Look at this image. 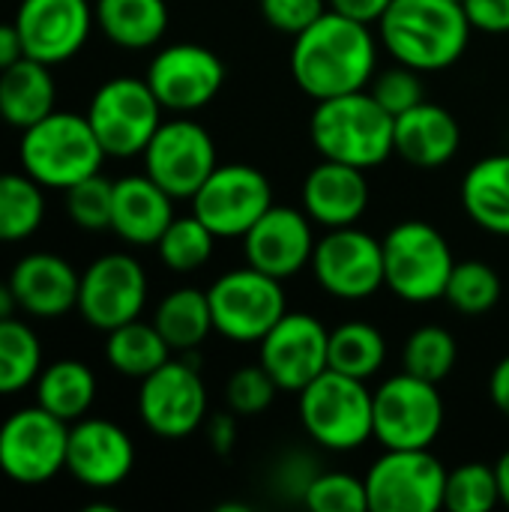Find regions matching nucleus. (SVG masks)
Wrapping results in <instances>:
<instances>
[{
  "label": "nucleus",
  "mask_w": 509,
  "mask_h": 512,
  "mask_svg": "<svg viewBox=\"0 0 509 512\" xmlns=\"http://www.w3.org/2000/svg\"><path fill=\"white\" fill-rule=\"evenodd\" d=\"M147 303V273L126 252H108L96 258L78 285V312L93 330H114L141 318Z\"/></svg>",
  "instance_id": "nucleus-18"
},
{
  "label": "nucleus",
  "mask_w": 509,
  "mask_h": 512,
  "mask_svg": "<svg viewBox=\"0 0 509 512\" xmlns=\"http://www.w3.org/2000/svg\"><path fill=\"white\" fill-rule=\"evenodd\" d=\"M93 15L105 39L129 51L153 48L171 21L165 0H96Z\"/></svg>",
  "instance_id": "nucleus-28"
},
{
  "label": "nucleus",
  "mask_w": 509,
  "mask_h": 512,
  "mask_svg": "<svg viewBox=\"0 0 509 512\" xmlns=\"http://www.w3.org/2000/svg\"><path fill=\"white\" fill-rule=\"evenodd\" d=\"M474 30L509 33V0H462Z\"/></svg>",
  "instance_id": "nucleus-44"
},
{
  "label": "nucleus",
  "mask_w": 509,
  "mask_h": 512,
  "mask_svg": "<svg viewBox=\"0 0 509 512\" xmlns=\"http://www.w3.org/2000/svg\"><path fill=\"white\" fill-rule=\"evenodd\" d=\"M384 285L405 303L423 306L444 300L447 279L456 267L447 237L423 222L405 219L393 225L384 240Z\"/></svg>",
  "instance_id": "nucleus-5"
},
{
  "label": "nucleus",
  "mask_w": 509,
  "mask_h": 512,
  "mask_svg": "<svg viewBox=\"0 0 509 512\" xmlns=\"http://www.w3.org/2000/svg\"><path fill=\"white\" fill-rule=\"evenodd\" d=\"M57 102V87L51 78V66L33 57H21L18 63L0 72V120L12 129H27L48 117Z\"/></svg>",
  "instance_id": "nucleus-26"
},
{
  "label": "nucleus",
  "mask_w": 509,
  "mask_h": 512,
  "mask_svg": "<svg viewBox=\"0 0 509 512\" xmlns=\"http://www.w3.org/2000/svg\"><path fill=\"white\" fill-rule=\"evenodd\" d=\"M393 0H327V6L333 12H342L348 18H357L363 24H372V21H381V15L387 12Z\"/></svg>",
  "instance_id": "nucleus-47"
},
{
  "label": "nucleus",
  "mask_w": 509,
  "mask_h": 512,
  "mask_svg": "<svg viewBox=\"0 0 509 512\" xmlns=\"http://www.w3.org/2000/svg\"><path fill=\"white\" fill-rule=\"evenodd\" d=\"M489 396L495 402V408L509 420V354L504 360H498V366L492 369L489 378Z\"/></svg>",
  "instance_id": "nucleus-49"
},
{
  "label": "nucleus",
  "mask_w": 509,
  "mask_h": 512,
  "mask_svg": "<svg viewBox=\"0 0 509 512\" xmlns=\"http://www.w3.org/2000/svg\"><path fill=\"white\" fill-rule=\"evenodd\" d=\"M297 396L300 423L318 447L351 453L372 438V390L366 381L327 369Z\"/></svg>",
  "instance_id": "nucleus-6"
},
{
  "label": "nucleus",
  "mask_w": 509,
  "mask_h": 512,
  "mask_svg": "<svg viewBox=\"0 0 509 512\" xmlns=\"http://www.w3.org/2000/svg\"><path fill=\"white\" fill-rule=\"evenodd\" d=\"M327 0H261V15L279 33L297 36L327 12Z\"/></svg>",
  "instance_id": "nucleus-43"
},
{
  "label": "nucleus",
  "mask_w": 509,
  "mask_h": 512,
  "mask_svg": "<svg viewBox=\"0 0 509 512\" xmlns=\"http://www.w3.org/2000/svg\"><path fill=\"white\" fill-rule=\"evenodd\" d=\"M315 474H318V468H312V459H306L303 453H294V456L282 465V471H279V489H282L285 495H294V498L303 501L306 486L312 483Z\"/></svg>",
  "instance_id": "nucleus-45"
},
{
  "label": "nucleus",
  "mask_w": 509,
  "mask_h": 512,
  "mask_svg": "<svg viewBox=\"0 0 509 512\" xmlns=\"http://www.w3.org/2000/svg\"><path fill=\"white\" fill-rule=\"evenodd\" d=\"M363 483L372 512H435L444 507L447 468L432 450H384Z\"/></svg>",
  "instance_id": "nucleus-13"
},
{
  "label": "nucleus",
  "mask_w": 509,
  "mask_h": 512,
  "mask_svg": "<svg viewBox=\"0 0 509 512\" xmlns=\"http://www.w3.org/2000/svg\"><path fill=\"white\" fill-rule=\"evenodd\" d=\"M6 282L18 309L33 318H60L78 306L81 273L54 252H30L18 258Z\"/></svg>",
  "instance_id": "nucleus-22"
},
{
  "label": "nucleus",
  "mask_w": 509,
  "mask_h": 512,
  "mask_svg": "<svg viewBox=\"0 0 509 512\" xmlns=\"http://www.w3.org/2000/svg\"><path fill=\"white\" fill-rule=\"evenodd\" d=\"M174 219V198L147 174L114 180L111 231L132 246H156Z\"/></svg>",
  "instance_id": "nucleus-25"
},
{
  "label": "nucleus",
  "mask_w": 509,
  "mask_h": 512,
  "mask_svg": "<svg viewBox=\"0 0 509 512\" xmlns=\"http://www.w3.org/2000/svg\"><path fill=\"white\" fill-rule=\"evenodd\" d=\"M459 3H462V0H459Z\"/></svg>",
  "instance_id": "nucleus-53"
},
{
  "label": "nucleus",
  "mask_w": 509,
  "mask_h": 512,
  "mask_svg": "<svg viewBox=\"0 0 509 512\" xmlns=\"http://www.w3.org/2000/svg\"><path fill=\"white\" fill-rule=\"evenodd\" d=\"M135 468V444L111 420L81 417L69 423L66 471L87 489H114Z\"/></svg>",
  "instance_id": "nucleus-21"
},
{
  "label": "nucleus",
  "mask_w": 509,
  "mask_h": 512,
  "mask_svg": "<svg viewBox=\"0 0 509 512\" xmlns=\"http://www.w3.org/2000/svg\"><path fill=\"white\" fill-rule=\"evenodd\" d=\"M393 123L369 90H354L315 102L309 135L324 159L369 171L393 156Z\"/></svg>",
  "instance_id": "nucleus-3"
},
{
  "label": "nucleus",
  "mask_w": 509,
  "mask_h": 512,
  "mask_svg": "<svg viewBox=\"0 0 509 512\" xmlns=\"http://www.w3.org/2000/svg\"><path fill=\"white\" fill-rule=\"evenodd\" d=\"M309 267L315 282L336 300H369L384 288V246L357 225L327 228Z\"/></svg>",
  "instance_id": "nucleus-14"
},
{
  "label": "nucleus",
  "mask_w": 509,
  "mask_h": 512,
  "mask_svg": "<svg viewBox=\"0 0 509 512\" xmlns=\"http://www.w3.org/2000/svg\"><path fill=\"white\" fill-rule=\"evenodd\" d=\"M141 423L168 441L189 438L207 420V387L189 360H168L141 381Z\"/></svg>",
  "instance_id": "nucleus-16"
},
{
  "label": "nucleus",
  "mask_w": 509,
  "mask_h": 512,
  "mask_svg": "<svg viewBox=\"0 0 509 512\" xmlns=\"http://www.w3.org/2000/svg\"><path fill=\"white\" fill-rule=\"evenodd\" d=\"M153 324L171 351H192L213 333V312L210 297L201 288H174L168 291L156 312Z\"/></svg>",
  "instance_id": "nucleus-31"
},
{
  "label": "nucleus",
  "mask_w": 509,
  "mask_h": 512,
  "mask_svg": "<svg viewBox=\"0 0 509 512\" xmlns=\"http://www.w3.org/2000/svg\"><path fill=\"white\" fill-rule=\"evenodd\" d=\"M303 504L312 512H363L369 510L366 483L342 471H318L306 486Z\"/></svg>",
  "instance_id": "nucleus-40"
},
{
  "label": "nucleus",
  "mask_w": 509,
  "mask_h": 512,
  "mask_svg": "<svg viewBox=\"0 0 509 512\" xmlns=\"http://www.w3.org/2000/svg\"><path fill=\"white\" fill-rule=\"evenodd\" d=\"M258 363L282 393H300L330 369V330L309 312H285L258 342Z\"/></svg>",
  "instance_id": "nucleus-15"
},
{
  "label": "nucleus",
  "mask_w": 509,
  "mask_h": 512,
  "mask_svg": "<svg viewBox=\"0 0 509 512\" xmlns=\"http://www.w3.org/2000/svg\"><path fill=\"white\" fill-rule=\"evenodd\" d=\"M45 222V186L24 171H0V243H21Z\"/></svg>",
  "instance_id": "nucleus-32"
},
{
  "label": "nucleus",
  "mask_w": 509,
  "mask_h": 512,
  "mask_svg": "<svg viewBox=\"0 0 509 512\" xmlns=\"http://www.w3.org/2000/svg\"><path fill=\"white\" fill-rule=\"evenodd\" d=\"M18 159L21 171L39 186L66 192L78 180L99 174L108 153L102 150L87 114L54 108L39 123L21 129Z\"/></svg>",
  "instance_id": "nucleus-4"
},
{
  "label": "nucleus",
  "mask_w": 509,
  "mask_h": 512,
  "mask_svg": "<svg viewBox=\"0 0 509 512\" xmlns=\"http://www.w3.org/2000/svg\"><path fill=\"white\" fill-rule=\"evenodd\" d=\"M501 504L495 465L465 462L456 471H447L444 483V510L450 512H492Z\"/></svg>",
  "instance_id": "nucleus-38"
},
{
  "label": "nucleus",
  "mask_w": 509,
  "mask_h": 512,
  "mask_svg": "<svg viewBox=\"0 0 509 512\" xmlns=\"http://www.w3.org/2000/svg\"><path fill=\"white\" fill-rule=\"evenodd\" d=\"M462 147L459 120L435 102H417L393 123V153L417 168H441Z\"/></svg>",
  "instance_id": "nucleus-24"
},
{
  "label": "nucleus",
  "mask_w": 509,
  "mask_h": 512,
  "mask_svg": "<svg viewBox=\"0 0 509 512\" xmlns=\"http://www.w3.org/2000/svg\"><path fill=\"white\" fill-rule=\"evenodd\" d=\"M141 156L144 174L156 180L174 201L192 198L219 165L210 132L189 114L162 120Z\"/></svg>",
  "instance_id": "nucleus-11"
},
{
  "label": "nucleus",
  "mask_w": 509,
  "mask_h": 512,
  "mask_svg": "<svg viewBox=\"0 0 509 512\" xmlns=\"http://www.w3.org/2000/svg\"><path fill=\"white\" fill-rule=\"evenodd\" d=\"M456 360H459V345L453 333L435 324L414 330L402 345V369L432 384H441L456 369Z\"/></svg>",
  "instance_id": "nucleus-37"
},
{
  "label": "nucleus",
  "mask_w": 509,
  "mask_h": 512,
  "mask_svg": "<svg viewBox=\"0 0 509 512\" xmlns=\"http://www.w3.org/2000/svg\"><path fill=\"white\" fill-rule=\"evenodd\" d=\"M69 423L42 405L18 408L0 426V471L21 486H42L66 471Z\"/></svg>",
  "instance_id": "nucleus-10"
},
{
  "label": "nucleus",
  "mask_w": 509,
  "mask_h": 512,
  "mask_svg": "<svg viewBox=\"0 0 509 512\" xmlns=\"http://www.w3.org/2000/svg\"><path fill=\"white\" fill-rule=\"evenodd\" d=\"M273 207V186L264 171L252 165H216L213 174L192 195V213L219 237H240Z\"/></svg>",
  "instance_id": "nucleus-12"
},
{
  "label": "nucleus",
  "mask_w": 509,
  "mask_h": 512,
  "mask_svg": "<svg viewBox=\"0 0 509 512\" xmlns=\"http://www.w3.org/2000/svg\"><path fill=\"white\" fill-rule=\"evenodd\" d=\"M387 360V339L369 321H348L330 330V369L369 381Z\"/></svg>",
  "instance_id": "nucleus-33"
},
{
  "label": "nucleus",
  "mask_w": 509,
  "mask_h": 512,
  "mask_svg": "<svg viewBox=\"0 0 509 512\" xmlns=\"http://www.w3.org/2000/svg\"><path fill=\"white\" fill-rule=\"evenodd\" d=\"M33 390L36 405H42L63 423H75L87 417L96 402V375L81 360H54L51 366H42Z\"/></svg>",
  "instance_id": "nucleus-29"
},
{
  "label": "nucleus",
  "mask_w": 509,
  "mask_h": 512,
  "mask_svg": "<svg viewBox=\"0 0 509 512\" xmlns=\"http://www.w3.org/2000/svg\"><path fill=\"white\" fill-rule=\"evenodd\" d=\"M105 360L117 375L144 381L147 375H153L159 366H165L171 360V345L162 339V333L156 330L153 321L147 324V321L135 318L129 324L108 330Z\"/></svg>",
  "instance_id": "nucleus-30"
},
{
  "label": "nucleus",
  "mask_w": 509,
  "mask_h": 512,
  "mask_svg": "<svg viewBox=\"0 0 509 512\" xmlns=\"http://www.w3.org/2000/svg\"><path fill=\"white\" fill-rule=\"evenodd\" d=\"M24 54V45H21V33L15 27V21H0V72L12 63H18Z\"/></svg>",
  "instance_id": "nucleus-48"
},
{
  "label": "nucleus",
  "mask_w": 509,
  "mask_h": 512,
  "mask_svg": "<svg viewBox=\"0 0 509 512\" xmlns=\"http://www.w3.org/2000/svg\"><path fill=\"white\" fill-rule=\"evenodd\" d=\"M378 42L369 24L327 9L291 45V75L315 102L366 90L375 78Z\"/></svg>",
  "instance_id": "nucleus-1"
},
{
  "label": "nucleus",
  "mask_w": 509,
  "mask_h": 512,
  "mask_svg": "<svg viewBox=\"0 0 509 512\" xmlns=\"http://www.w3.org/2000/svg\"><path fill=\"white\" fill-rule=\"evenodd\" d=\"M162 111L165 108L159 105L147 78L117 75L96 87L87 105V120L108 156L132 159L150 144L162 123Z\"/></svg>",
  "instance_id": "nucleus-8"
},
{
  "label": "nucleus",
  "mask_w": 509,
  "mask_h": 512,
  "mask_svg": "<svg viewBox=\"0 0 509 512\" xmlns=\"http://www.w3.org/2000/svg\"><path fill=\"white\" fill-rule=\"evenodd\" d=\"M207 441H210V450L219 453V456H228L237 444V414L228 408L225 414H213L207 420Z\"/></svg>",
  "instance_id": "nucleus-46"
},
{
  "label": "nucleus",
  "mask_w": 509,
  "mask_h": 512,
  "mask_svg": "<svg viewBox=\"0 0 509 512\" xmlns=\"http://www.w3.org/2000/svg\"><path fill=\"white\" fill-rule=\"evenodd\" d=\"M42 372V342L30 324L0 321V396L21 393L36 384Z\"/></svg>",
  "instance_id": "nucleus-34"
},
{
  "label": "nucleus",
  "mask_w": 509,
  "mask_h": 512,
  "mask_svg": "<svg viewBox=\"0 0 509 512\" xmlns=\"http://www.w3.org/2000/svg\"><path fill=\"white\" fill-rule=\"evenodd\" d=\"M15 27L27 57L57 66L87 45L96 15L90 0H21Z\"/></svg>",
  "instance_id": "nucleus-19"
},
{
  "label": "nucleus",
  "mask_w": 509,
  "mask_h": 512,
  "mask_svg": "<svg viewBox=\"0 0 509 512\" xmlns=\"http://www.w3.org/2000/svg\"><path fill=\"white\" fill-rule=\"evenodd\" d=\"M213 330L240 345H258L270 327L288 312L282 279H273L255 267H237L222 273L210 288Z\"/></svg>",
  "instance_id": "nucleus-9"
},
{
  "label": "nucleus",
  "mask_w": 509,
  "mask_h": 512,
  "mask_svg": "<svg viewBox=\"0 0 509 512\" xmlns=\"http://www.w3.org/2000/svg\"><path fill=\"white\" fill-rule=\"evenodd\" d=\"M15 309H18V303H15V294H12L9 282H0V321L15 318Z\"/></svg>",
  "instance_id": "nucleus-51"
},
{
  "label": "nucleus",
  "mask_w": 509,
  "mask_h": 512,
  "mask_svg": "<svg viewBox=\"0 0 509 512\" xmlns=\"http://www.w3.org/2000/svg\"><path fill=\"white\" fill-rule=\"evenodd\" d=\"M312 225L315 222L306 216V210L273 204L243 234L246 264L282 282L297 276L303 267L312 264V252L318 243Z\"/></svg>",
  "instance_id": "nucleus-20"
},
{
  "label": "nucleus",
  "mask_w": 509,
  "mask_h": 512,
  "mask_svg": "<svg viewBox=\"0 0 509 512\" xmlns=\"http://www.w3.org/2000/svg\"><path fill=\"white\" fill-rule=\"evenodd\" d=\"M501 294H504V282L492 264L456 261V267L447 279L444 300L462 315H486L498 306Z\"/></svg>",
  "instance_id": "nucleus-36"
},
{
  "label": "nucleus",
  "mask_w": 509,
  "mask_h": 512,
  "mask_svg": "<svg viewBox=\"0 0 509 512\" xmlns=\"http://www.w3.org/2000/svg\"><path fill=\"white\" fill-rule=\"evenodd\" d=\"M306 216L321 228L357 225L369 207V180L363 168L324 159L318 162L300 189Z\"/></svg>",
  "instance_id": "nucleus-23"
},
{
  "label": "nucleus",
  "mask_w": 509,
  "mask_h": 512,
  "mask_svg": "<svg viewBox=\"0 0 509 512\" xmlns=\"http://www.w3.org/2000/svg\"><path fill=\"white\" fill-rule=\"evenodd\" d=\"M144 78L165 111L195 114L219 96L225 84V63L204 45L177 42L150 60Z\"/></svg>",
  "instance_id": "nucleus-17"
},
{
  "label": "nucleus",
  "mask_w": 509,
  "mask_h": 512,
  "mask_svg": "<svg viewBox=\"0 0 509 512\" xmlns=\"http://www.w3.org/2000/svg\"><path fill=\"white\" fill-rule=\"evenodd\" d=\"M447 420L438 384L399 372L372 393V438L384 450H429Z\"/></svg>",
  "instance_id": "nucleus-7"
},
{
  "label": "nucleus",
  "mask_w": 509,
  "mask_h": 512,
  "mask_svg": "<svg viewBox=\"0 0 509 512\" xmlns=\"http://www.w3.org/2000/svg\"><path fill=\"white\" fill-rule=\"evenodd\" d=\"M276 393H279V387L261 363L234 369V375L225 384V402L237 417H255V414L267 411L273 405Z\"/></svg>",
  "instance_id": "nucleus-41"
},
{
  "label": "nucleus",
  "mask_w": 509,
  "mask_h": 512,
  "mask_svg": "<svg viewBox=\"0 0 509 512\" xmlns=\"http://www.w3.org/2000/svg\"><path fill=\"white\" fill-rule=\"evenodd\" d=\"M216 512H249V507L246 504H219Z\"/></svg>",
  "instance_id": "nucleus-52"
},
{
  "label": "nucleus",
  "mask_w": 509,
  "mask_h": 512,
  "mask_svg": "<svg viewBox=\"0 0 509 512\" xmlns=\"http://www.w3.org/2000/svg\"><path fill=\"white\" fill-rule=\"evenodd\" d=\"M495 474H498V489H501V504L509 507V450L501 453V459L495 462Z\"/></svg>",
  "instance_id": "nucleus-50"
},
{
  "label": "nucleus",
  "mask_w": 509,
  "mask_h": 512,
  "mask_svg": "<svg viewBox=\"0 0 509 512\" xmlns=\"http://www.w3.org/2000/svg\"><path fill=\"white\" fill-rule=\"evenodd\" d=\"M216 234L192 213V216H174L171 225L156 240L159 261L174 273H195L201 270L216 246Z\"/></svg>",
  "instance_id": "nucleus-35"
},
{
  "label": "nucleus",
  "mask_w": 509,
  "mask_h": 512,
  "mask_svg": "<svg viewBox=\"0 0 509 512\" xmlns=\"http://www.w3.org/2000/svg\"><path fill=\"white\" fill-rule=\"evenodd\" d=\"M462 207L477 228L509 237V153L483 156L465 171Z\"/></svg>",
  "instance_id": "nucleus-27"
},
{
  "label": "nucleus",
  "mask_w": 509,
  "mask_h": 512,
  "mask_svg": "<svg viewBox=\"0 0 509 512\" xmlns=\"http://www.w3.org/2000/svg\"><path fill=\"white\" fill-rule=\"evenodd\" d=\"M111 210H114V183L102 177V171L66 189V213L81 231L90 234L111 231Z\"/></svg>",
  "instance_id": "nucleus-39"
},
{
  "label": "nucleus",
  "mask_w": 509,
  "mask_h": 512,
  "mask_svg": "<svg viewBox=\"0 0 509 512\" xmlns=\"http://www.w3.org/2000/svg\"><path fill=\"white\" fill-rule=\"evenodd\" d=\"M378 27L390 57L417 72L459 63L474 30L459 0H393Z\"/></svg>",
  "instance_id": "nucleus-2"
},
{
  "label": "nucleus",
  "mask_w": 509,
  "mask_h": 512,
  "mask_svg": "<svg viewBox=\"0 0 509 512\" xmlns=\"http://www.w3.org/2000/svg\"><path fill=\"white\" fill-rule=\"evenodd\" d=\"M369 93L378 99L381 108H387L393 117L405 114L408 108H414L417 102H423V84H420V72L411 66H393L387 72H378L372 78Z\"/></svg>",
  "instance_id": "nucleus-42"
}]
</instances>
